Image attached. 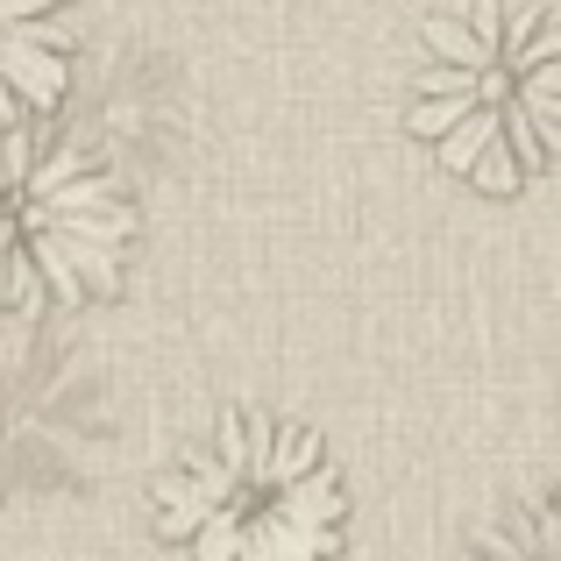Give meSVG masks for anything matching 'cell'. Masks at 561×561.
<instances>
[{
  "label": "cell",
  "instance_id": "2",
  "mask_svg": "<svg viewBox=\"0 0 561 561\" xmlns=\"http://www.w3.org/2000/svg\"><path fill=\"white\" fill-rule=\"evenodd\" d=\"M136 234L122 185L71 142H43L36 122L0 128V306L36 313L43 291L79 306L114 291Z\"/></svg>",
  "mask_w": 561,
  "mask_h": 561
},
{
  "label": "cell",
  "instance_id": "1",
  "mask_svg": "<svg viewBox=\"0 0 561 561\" xmlns=\"http://www.w3.org/2000/svg\"><path fill=\"white\" fill-rule=\"evenodd\" d=\"M157 534L185 540L192 561H334L342 483L306 426L220 405L214 448L157 477Z\"/></svg>",
  "mask_w": 561,
  "mask_h": 561
},
{
  "label": "cell",
  "instance_id": "4",
  "mask_svg": "<svg viewBox=\"0 0 561 561\" xmlns=\"http://www.w3.org/2000/svg\"><path fill=\"white\" fill-rule=\"evenodd\" d=\"M65 50H71L65 0H0V85L28 122H50L65 100L71 85Z\"/></svg>",
  "mask_w": 561,
  "mask_h": 561
},
{
  "label": "cell",
  "instance_id": "3",
  "mask_svg": "<svg viewBox=\"0 0 561 561\" xmlns=\"http://www.w3.org/2000/svg\"><path fill=\"white\" fill-rule=\"evenodd\" d=\"M420 36L440 65L412 71V100H462L469 114H497L519 179L554 164V150H561V28L548 14L505 8V0H469V22L426 14Z\"/></svg>",
  "mask_w": 561,
  "mask_h": 561
}]
</instances>
